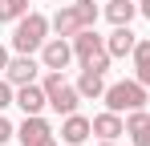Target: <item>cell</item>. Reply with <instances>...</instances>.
Masks as SVG:
<instances>
[{"label": "cell", "mask_w": 150, "mask_h": 146, "mask_svg": "<svg viewBox=\"0 0 150 146\" xmlns=\"http://www.w3.org/2000/svg\"><path fill=\"white\" fill-rule=\"evenodd\" d=\"M45 69L41 61H37V53H16L12 61H8V69H4V77L12 81V85H28V81H37V73Z\"/></svg>", "instance_id": "obj_9"}, {"label": "cell", "mask_w": 150, "mask_h": 146, "mask_svg": "<svg viewBox=\"0 0 150 146\" xmlns=\"http://www.w3.org/2000/svg\"><path fill=\"white\" fill-rule=\"evenodd\" d=\"M16 106H21L25 114H41V110L49 106V97H45V85H41V81L16 85Z\"/></svg>", "instance_id": "obj_12"}, {"label": "cell", "mask_w": 150, "mask_h": 146, "mask_svg": "<svg viewBox=\"0 0 150 146\" xmlns=\"http://www.w3.org/2000/svg\"><path fill=\"white\" fill-rule=\"evenodd\" d=\"M146 89H150V85H142L138 77H126V81H114V85H105L101 101H105V110L130 114V110H142V106H146Z\"/></svg>", "instance_id": "obj_5"}, {"label": "cell", "mask_w": 150, "mask_h": 146, "mask_svg": "<svg viewBox=\"0 0 150 146\" xmlns=\"http://www.w3.org/2000/svg\"><path fill=\"white\" fill-rule=\"evenodd\" d=\"M8 61H12V53H8V49L0 45V77H4V69H8Z\"/></svg>", "instance_id": "obj_20"}, {"label": "cell", "mask_w": 150, "mask_h": 146, "mask_svg": "<svg viewBox=\"0 0 150 146\" xmlns=\"http://www.w3.org/2000/svg\"><path fill=\"white\" fill-rule=\"evenodd\" d=\"M98 4H105V0H98Z\"/></svg>", "instance_id": "obj_24"}, {"label": "cell", "mask_w": 150, "mask_h": 146, "mask_svg": "<svg viewBox=\"0 0 150 146\" xmlns=\"http://www.w3.org/2000/svg\"><path fill=\"white\" fill-rule=\"evenodd\" d=\"M89 138H93V118H85L81 110L61 118V142L65 146H85Z\"/></svg>", "instance_id": "obj_8"}, {"label": "cell", "mask_w": 150, "mask_h": 146, "mask_svg": "<svg viewBox=\"0 0 150 146\" xmlns=\"http://www.w3.org/2000/svg\"><path fill=\"white\" fill-rule=\"evenodd\" d=\"M134 45H138V37L130 33V24H114V33L105 37V49H110V57H114V61H118V57H130Z\"/></svg>", "instance_id": "obj_13"}, {"label": "cell", "mask_w": 150, "mask_h": 146, "mask_svg": "<svg viewBox=\"0 0 150 146\" xmlns=\"http://www.w3.org/2000/svg\"><path fill=\"white\" fill-rule=\"evenodd\" d=\"M69 61H77L69 37H49V41L41 45V65H45V69H61V73H65Z\"/></svg>", "instance_id": "obj_7"}, {"label": "cell", "mask_w": 150, "mask_h": 146, "mask_svg": "<svg viewBox=\"0 0 150 146\" xmlns=\"http://www.w3.org/2000/svg\"><path fill=\"white\" fill-rule=\"evenodd\" d=\"M73 41V57L81 61V69H93V73H110V49H105V37H98L93 28H81Z\"/></svg>", "instance_id": "obj_3"}, {"label": "cell", "mask_w": 150, "mask_h": 146, "mask_svg": "<svg viewBox=\"0 0 150 146\" xmlns=\"http://www.w3.org/2000/svg\"><path fill=\"white\" fill-rule=\"evenodd\" d=\"M16 138L21 146H57V130L41 114H25V122L16 126Z\"/></svg>", "instance_id": "obj_6"}, {"label": "cell", "mask_w": 150, "mask_h": 146, "mask_svg": "<svg viewBox=\"0 0 150 146\" xmlns=\"http://www.w3.org/2000/svg\"><path fill=\"white\" fill-rule=\"evenodd\" d=\"M28 12V0H0V24H16Z\"/></svg>", "instance_id": "obj_17"}, {"label": "cell", "mask_w": 150, "mask_h": 146, "mask_svg": "<svg viewBox=\"0 0 150 146\" xmlns=\"http://www.w3.org/2000/svg\"><path fill=\"white\" fill-rule=\"evenodd\" d=\"M130 61H134V77H138L142 85H150V37H142V41L134 45Z\"/></svg>", "instance_id": "obj_14"}, {"label": "cell", "mask_w": 150, "mask_h": 146, "mask_svg": "<svg viewBox=\"0 0 150 146\" xmlns=\"http://www.w3.org/2000/svg\"><path fill=\"white\" fill-rule=\"evenodd\" d=\"M93 134H98V142H114L126 134V118L118 110H101V114H93Z\"/></svg>", "instance_id": "obj_10"}, {"label": "cell", "mask_w": 150, "mask_h": 146, "mask_svg": "<svg viewBox=\"0 0 150 146\" xmlns=\"http://www.w3.org/2000/svg\"><path fill=\"white\" fill-rule=\"evenodd\" d=\"M146 106H150V89H146Z\"/></svg>", "instance_id": "obj_23"}, {"label": "cell", "mask_w": 150, "mask_h": 146, "mask_svg": "<svg viewBox=\"0 0 150 146\" xmlns=\"http://www.w3.org/2000/svg\"><path fill=\"white\" fill-rule=\"evenodd\" d=\"M138 16V4L134 0H105V21L110 24H130Z\"/></svg>", "instance_id": "obj_15"}, {"label": "cell", "mask_w": 150, "mask_h": 146, "mask_svg": "<svg viewBox=\"0 0 150 146\" xmlns=\"http://www.w3.org/2000/svg\"><path fill=\"white\" fill-rule=\"evenodd\" d=\"M126 138L130 146H150V110H130L126 114Z\"/></svg>", "instance_id": "obj_11"}, {"label": "cell", "mask_w": 150, "mask_h": 146, "mask_svg": "<svg viewBox=\"0 0 150 146\" xmlns=\"http://www.w3.org/2000/svg\"><path fill=\"white\" fill-rule=\"evenodd\" d=\"M41 85H45V97H49V110H53V114H61V118H65V114H77V106L85 101L81 89L65 81V73H61V69H49Z\"/></svg>", "instance_id": "obj_4"}, {"label": "cell", "mask_w": 150, "mask_h": 146, "mask_svg": "<svg viewBox=\"0 0 150 146\" xmlns=\"http://www.w3.org/2000/svg\"><path fill=\"white\" fill-rule=\"evenodd\" d=\"M98 24V0H69L53 12V33L57 37H77L81 28Z\"/></svg>", "instance_id": "obj_1"}, {"label": "cell", "mask_w": 150, "mask_h": 146, "mask_svg": "<svg viewBox=\"0 0 150 146\" xmlns=\"http://www.w3.org/2000/svg\"><path fill=\"white\" fill-rule=\"evenodd\" d=\"M138 16H146V21H150V0H142V4H138Z\"/></svg>", "instance_id": "obj_21"}, {"label": "cell", "mask_w": 150, "mask_h": 146, "mask_svg": "<svg viewBox=\"0 0 150 146\" xmlns=\"http://www.w3.org/2000/svg\"><path fill=\"white\" fill-rule=\"evenodd\" d=\"M98 146H122V142H118V138H114V142H98Z\"/></svg>", "instance_id": "obj_22"}, {"label": "cell", "mask_w": 150, "mask_h": 146, "mask_svg": "<svg viewBox=\"0 0 150 146\" xmlns=\"http://www.w3.org/2000/svg\"><path fill=\"white\" fill-rule=\"evenodd\" d=\"M8 138H16V126H12V122L4 118V110H0V146L8 142Z\"/></svg>", "instance_id": "obj_19"}, {"label": "cell", "mask_w": 150, "mask_h": 146, "mask_svg": "<svg viewBox=\"0 0 150 146\" xmlns=\"http://www.w3.org/2000/svg\"><path fill=\"white\" fill-rule=\"evenodd\" d=\"M8 106H16V85L8 77H0V110H8Z\"/></svg>", "instance_id": "obj_18"}, {"label": "cell", "mask_w": 150, "mask_h": 146, "mask_svg": "<svg viewBox=\"0 0 150 146\" xmlns=\"http://www.w3.org/2000/svg\"><path fill=\"white\" fill-rule=\"evenodd\" d=\"M49 33H53V21L45 12H33L28 8L25 16L12 24V49L16 53H41V45L49 41Z\"/></svg>", "instance_id": "obj_2"}, {"label": "cell", "mask_w": 150, "mask_h": 146, "mask_svg": "<svg viewBox=\"0 0 150 146\" xmlns=\"http://www.w3.org/2000/svg\"><path fill=\"white\" fill-rule=\"evenodd\" d=\"M77 89H81V97H85V101H93V97H101V94H105V73L81 69V77H77Z\"/></svg>", "instance_id": "obj_16"}]
</instances>
